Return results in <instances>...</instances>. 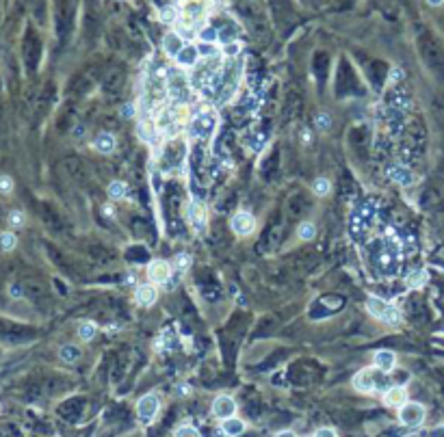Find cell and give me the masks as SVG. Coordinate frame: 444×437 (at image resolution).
<instances>
[{"label": "cell", "instance_id": "6da1fadb", "mask_svg": "<svg viewBox=\"0 0 444 437\" xmlns=\"http://www.w3.org/2000/svg\"><path fill=\"white\" fill-rule=\"evenodd\" d=\"M223 55L212 57V59H199V63L191 69V87L197 89V91H206V89H212L215 85L219 71H221L223 63H221Z\"/></svg>", "mask_w": 444, "mask_h": 437}, {"label": "cell", "instance_id": "7a4b0ae2", "mask_svg": "<svg viewBox=\"0 0 444 437\" xmlns=\"http://www.w3.org/2000/svg\"><path fill=\"white\" fill-rule=\"evenodd\" d=\"M239 80H241V65L230 61L228 65H223L221 71H219L215 85H212V95H215L217 102H228L239 89Z\"/></svg>", "mask_w": 444, "mask_h": 437}, {"label": "cell", "instance_id": "3957f363", "mask_svg": "<svg viewBox=\"0 0 444 437\" xmlns=\"http://www.w3.org/2000/svg\"><path fill=\"white\" fill-rule=\"evenodd\" d=\"M178 11H180L178 24L182 28H187V31L189 28H202L210 11V0H182Z\"/></svg>", "mask_w": 444, "mask_h": 437}, {"label": "cell", "instance_id": "277c9868", "mask_svg": "<svg viewBox=\"0 0 444 437\" xmlns=\"http://www.w3.org/2000/svg\"><path fill=\"white\" fill-rule=\"evenodd\" d=\"M353 387L358 392H364V394H373L377 390L386 392L388 390V379H386V373L380 370L377 366H371V368H362L358 375H353Z\"/></svg>", "mask_w": 444, "mask_h": 437}, {"label": "cell", "instance_id": "5b68a950", "mask_svg": "<svg viewBox=\"0 0 444 437\" xmlns=\"http://www.w3.org/2000/svg\"><path fill=\"white\" fill-rule=\"evenodd\" d=\"M217 128V115L212 111H202L197 113V115H193L191 124H189V132H191V136H195V139H210L212 132H215Z\"/></svg>", "mask_w": 444, "mask_h": 437}, {"label": "cell", "instance_id": "8992f818", "mask_svg": "<svg viewBox=\"0 0 444 437\" xmlns=\"http://www.w3.org/2000/svg\"><path fill=\"white\" fill-rule=\"evenodd\" d=\"M366 310H369V314L373 316V318L386 320L388 325H396V322L401 320L399 310H394L392 305H388L380 297H369V299H366Z\"/></svg>", "mask_w": 444, "mask_h": 437}, {"label": "cell", "instance_id": "52a82bcc", "mask_svg": "<svg viewBox=\"0 0 444 437\" xmlns=\"http://www.w3.org/2000/svg\"><path fill=\"white\" fill-rule=\"evenodd\" d=\"M425 416H427L425 407L420 403H414V400H407L403 407H399V420L407 429H418L425 422Z\"/></svg>", "mask_w": 444, "mask_h": 437}, {"label": "cell", "instance_id": "ba28073f", "mask_svg": "<svg viewBox=\"0 0 444 437\" xmlns=\"http://www.w3.org/2000/svg\"><path fill=\"white\" fill-rule=\"evenodd\" d=\"M158 409H161V400H158L156 394H145V396L139 398L137 403V418L141 424H150L154 418L158 416Z\"/></svg>", "mask_w": 444, "mask_h": 437}, {"label": "cell", "instance_id": "9c48e42d", "mask_svg": "<svg viewBox=\"0 0 444 437\" xmlns=\"http://www.w3.org/2000/svg\"><path fill=\"white\" fill-rule=\"evenodd\" d=\"M230 227H232V232L236 236H250V234H254V230H256V219H254L252 212L239 210L230 219Z\"/></svg>", "mask_w": 444, "mask_h": 437}, {"label": "cell", "instance_id": "30bf717a", "mask_svg": "<svg viewBox=\"0 0 444 437\" xmlns=\"http://www.w3.org/2000/svg\"><path fill=\"white\" fill-rule=\"evenodd\" d=\"M171 266L167 260H152L150 264H147V277H150L152 284H165V281H169L171 277Z\"/></svg>", "mask_w": 444, "mask_h": 437}, {"label": "cell", "instance_id": "8fae6325", "mask_svg": "<svg viewBox=\"0 0 444 437\" xmlns=\"http://www.w3.org/2000/svg\"><path fill=\"white\" fill-rule=\"evenodd\" d=\"M236 414V400L228 394H221L212 400V416L219 418V420H228Z\"/></svg>", "mask_w": 444, "mask_h": 437}, {"label": "cell", "instance_id": "7c38bea8", "mask_svg": "<svg viewBox=\"0 0 444 437\" xmlns=\"http://www.w3.org/2000/svg\"><path fill=\"white\" fill-rule=\"evenodd\" d=\"M407 403V390L405 385H390L386 392H383V405L386 407H394V409H399V407H403Z\"/></svg>", "mask_w": 444, "mask_h": 437}, {"label": "cell", "instance_id": "4fadbf2b", "mask_svg": "<svg viewBox=\"0 0 444 437\" xmlns=\"http://www.w3.org/2000/svg\"><path fill=\"white\" fill-rule=\"evenodd\" d=\"M185 46H187L185 39H182V35L178 33V31H169L163 37V50H165V55L171 57V59H176L178 55H180V50Z\"/></svg>", "mask_w": 444, "mask_h": 437}, {"label": "cell", "instance_id": "5bb4252c", "mask_svg": "<svg viewBox=\"0 0 444 437\" xmlns=\"http://www.w3.org/2000/svg\"><path fill=\"white\" fill-rule=\"evenodd\" d=\"M199 52H197V46H185L180 50V55L176 57V65L182 69H193L195 65L199 63Z\"/></svg>", "mask_w": 444, "mask_h": 437}, {"label": "cell", "instance_id": "9a60e30c", "mask_svg": "<svg viewBox=\"0 0 444 437\" xmlns=\"http://www.w3.org/2000/svg\"><path fill=\"white\" fill-rule=\"evenodd\" d=\"M386 176H388L390 182L401 184V187H412L414 180H416V176H414L410 169H405V167H388Z\"/></svg>", "mask_w": 444, "mask_h": 437}, {"label": "cell", "instance_id": "2e32d148", "mask_svg": "<svg viewBox=\"0 0 444 437\" xmlns=\"http://www.w3.org/2000/svg\"><path fill=\"white\" fill-rule=\"evenodd\" d=\"M158 134H161V128H158V124L150 122V119H145V122L139 124V139L143 143H150V145H154V143L158 141Z\"/></svg>", "mask_w": 444, "mask_h": 437}, {"label": "cell", "instance_id": "e0dca14e", "mask_svg": "<svg viewBox=\"0 0 444 437\" xmlns=\"http://www.w3.org/2000/svg\"><path fill=\"white\" fill-rule=\"evenodd\" d=\"M375 366L383 370V373H392L396 366V355L390 349H381L375 353Z\"/></svg>", "mask_w": 444, "mask_h": 437}, {"label": "cell", "instance_id": "ac0fdd59", "mask_svg": "<svg viewBox=\"0 0 444 437\" xmlns=\"http://www.w3.org/2000/svg\"><path fill=\"white\" fill-rule=\"evenodd\" d=\"M221 431H223V435H228V437H241L247 431V427L241 418L232 416V418H228V420H221Z\"/></svg>", "mask_w": 444, "mask_h": 437}, {"label": "cell", "instance_id": "d6986e66", "mask_svg": "<svg viewBox=\"0 0 444 437\" xmlns=\"http://www.w3.org/2000/svg\"><path fill=\"white\" fill-rule=\"evenodd\" d=\"M189 219H191V225L197 232L206 230V212H204V208H202V203H199V201L191 203V208H189Z\"/></svg>", "mask_w": 444, "mask_h": 437}, {"label": "cell", "instance_id": "ffe728a7", "mask_svg": "<svg viewBox=\"0 0 444 437\" xmlns=\"http://www.w3.org/2000/svg\"><path fill=\"white\" fill-rule=\"evenodd\" d=\"M115 145H117V141H115V136L111 134V132L98 134V136H96V141H93V147H96L100 154H104V156L113 154V152H115Z\"/></svg>", "mask_w": 444, "mask_h": 437}, {"label": "cell", "instance_id": "44dd1931", "mask_svg": "<svg viewBox=\"0 0 444 437\" xmlns=\"http://www.w3.org/2000/svg\"><path fill=\"white\" fill-rule=\"evenodd\" d=\"M134 297H137V303H141V305H152L158 299L156 284H141Z\"/></svg>", "mask_w": 444, "mask_h": 437}, {"label": "cell", "instance_id": "7402d4cb", "mask_svg": "<svg viewBox=\"0 0 444 437\" xmlns=\"http://www.w3.org/2000/svg\"><path fill=\"white\" fill-rule=\"evenodd\" d=\"M427 279H429L427 271H414L405 277V286L412 288V290H416V288H423V286L427 284Z\"/></svg>", "mask_w": 444, "mask_h": 437}, {"label": "cell", "instance_id": "603a6c76", "mask_svg": "<svg viewBox=\"0 0 444 437\" xmlns=\"http://www.w3.org/2000/svg\"><path fill=\"white\" fill-rule=\"evenodd\" d=\"M197 46V52L202 59H212V57H219L221 55V48H219L217 44H212V41H199Z\"/></svg>", "mask_w": 444, "mask_h": 437}, {"label": "cell", "instance_id": "cb8c5ba5", "mask_svg": "<svg viewBox=\"0 0 444 437\" xmlns=\"http://www.w3.org/2000/svg\"><path fill=\"white\" fill-rule=\"evenodd\" d=\"M59 357H61L65 364H74V362H78V357H80V349L74 344H65V346H61V351H59Z\"/></svg>", "mask_w": 444, "mask_h": 437}, {"label": "cell", "instance_id": "d4e9b609", "mask_svg": "<svg viewBox=\"0 0 444 437\" xmlns=\"http://www.w3.org/2000/svg\"><path fill=\"white\" fill-rule=\"evenodd\" d=\"M126 193H128V187H126V182H122V180H115V182L109 184V197L113 201L124 199V197H126Z\"/></svg>", "mask_w": 444, "mask_h": 437}, {"label": "cell", "instance_id": "484cf974", "mask_svg": "<svg viewBox=\"0 0 444 437\" xmlns=\"http://www.w3.org/2000/svg\"><path fill=\"white\" fill-rule=\"evenodd\" d=\"M297 236L301 241H312V238L317 236V225L310 223V221H304V223L297 227Z\"/></svg>", "mask_w": 444, "mask_h": 437}, {"label": "cell", "instance_id": "4316f807", "mask_svg": "<svg viewBox=\"0 0 444 437\" xmlns=\"http://www.w3.org/2000/svg\"><path fill=\"white\" fill-rule=\"evenodd\" d=\"M312 190H315V195L325 197V195L331 193V182L327 178H317L315 182H312Z\"/></svg>", "mask_w": 444, "mask_h": 437}, {"label": "cell", "instance_id": "83f0119b", "mask_svg": "<svg viewBox=\"0 0 444 437\" xmlns=\"http://www.w3.org/2000/svg\"><path fill=\"white\" fill-rule=\"evenodd\" d=\"M96 333H98V327L93 325L91 320L80 322V327H78V338L80 340H93V338H96Z\"/></svg>", "mask_w": 444, "mask_h": 437}, {"label": "cell", "instance_id": "f1b7e54d", "mask_svg": "<svg viewBox=\"0 0 444 437\" xmlns=\"http://www.w3.org/2000/svg\"><path fill=\"white\" fill-rule=\"evenodd\" d=\"M17 247V236L13 232H2L0 234V249L2 251H13Z\"/></svg>", "mask_w": 444, "mask_h": 437}, {"label": "cell", "instance_id": "f546056e", "mask_svg": "<svg viewBox=\"0 0 444 437\" xmlns=\"http://www.w3.org/2000/svg\"><path fill=\"white\" fill-rule=\"evenodd\" d=\"M241 48H243L241 41H228V44L221 48V55L228 57V59H236L241 55Z\"/></svg>", "mask_w": 444, "mask_h": 437}, {"label": "cell", "instance_id": "4dcf8cb0", "mask_svg": "<svg viewBox=\"0 0 444 437\" xmlns=\"http://www.w3.org/2000/svg\"><path fill=\"white\" fill-rule=\"evenodd\" d=\"M178 17H180V11H178L176 7H165L161 11V20L165 24H174V22H178Z\"/></svg>", "mask_w": 444, "mask_h": 437}, {"label": "cell", "instance_id": "1f68e13d", "mask_svg": "<svg viewBox=\"0 0 444 437\" xmlns=\"http://www.w3.org/2000/svg\"><path fill=\"white\" fill-rule=\"evenodd\" d=\"M174 437H202V433H199L195 427H189V424H185V427H178Z\"/></svg>", "mask_w": 444, "mask_h": 437}, {"label": "cell", "instance_id": "d6a6232c", "mask_svg": "<svg viewBox=\"0 0 444 437\" xmlns=\"http://www.w3.org/2000/svg\"><path fill=\"white\" fill-rule=\"evenodd\" d=\"M24 221H26V217H24V212H22V210H11L9 212V223L13 227H22V225H24Z\"/></svg>", "mask_w": 444, "mask_h": 437}, {"label": "cell", "instance_id": "836d02e7", "mask_svg": "<svg viewBox=\"0 0 444 437\" xmlns=\"http://www.w3.org/2000/svg\"><path fill=\"white\" fill-rule=\"evenodd\" d=\"M120 115H122L124 119H132L134 115H137V106H134L132 102H126V104H122Z\"/></svg>", "mask_w": 444, "mask_h": 437}, {"label": "cell", "instance_id": "e575fe53", "mask_svg": "<svg viewBox=\"0 0 444 437\" xmlns=\"http://www.w3.org/2000/svg\"><path fill=\"white\" fill-rule=\"evenodd\" d=\"M199 41H212V44H217V31L210 26H206L199 31Z\"/></svg>", "mask_w": 444, "mask_h": 437}, {"label": "cell", "instance_id": "d590c367", "mask_svg": "<svg viewBox=\"0 0 444 437\" xmlns=\"http://www.w3.org/2000/svg\"><path fill=\"white\" fill-rule=\"evenodd\" d=\"M191 264V258H189L187 253H180V255H176V260H174V268H178V271H185V268Z\"/></svg>", "mask_w": 444, "mask_h": 437}, {"label": "cell", "instance_id": "8d00e7d4", "mask_svg": "<svg viewBox=\"0 0 444 437\" xmlns=\"http://www.w3.org/2000/svg\"><path fill=\"white\" fill-rule=\"evenodd\" d=\"M315 124H317L318 130H327L331 125V119H329V115H325V113H318L317 119H315Z\"/></svg>", "mask_w": 444, "mask_h": 437}, {"label": "cell", "instance_id": "74e56055", "mask_svg": "<svg viewBox=\"0 0 444 437\" xmlns=\"http://www.w3.org/2000/svg\"><path fill=\"white\" fill-rule=\"evenodd\" d=\"M13 190V180L9 176H0V193H11Z\"/></svg>", "mask_w": 444, "mask_h": 437}, {"label": "cell", "instance_id": "f35d334b", "mask_svg": "<svg viewBox=\"0 0 444 437\" xmlns=\"http://www.w3.org/2000/svg\"><path fill=\"white\" fill-rule=\"evenodd\" d=\"M401 78H403V69H401V67L390 69V82H399Z\"/></svg>", "mask_w": 444, "mask_h": 437}, {"label": "cell", "instance_id": "ab89813d", "mask_svg": "<svg viewBox=\"0 0 444 437\" xmlns=\"http://www.w3.org/2000/svg\"><path fill=\"white\" fill-rule=\"evenodd\" d=\"M315 437H338V433H336L334 429H318Z\"/></svg>", "mask_w": 444, "mask_h": 437}, {"label": "cell", "instance_id": "60d3db41", "mask_svg": "<svg viewBox=\"0 0 444 437\" xmlns=\"http://www.w3.org/2000/svg\"><path fill=\"white\" fill-rule=\"evenodd\" d=\"M429 437H444V424H440V427H436V429L429 433Z\"/></svg>", "mask_w": 444, "mask_h": 437}, {"label": "cell", "instance_id": "b9f144b4", "mask_svg": "<svg viewBox=\"0 0 444 437\" xmlns=\"http://www.w3.org/2000/svg\"><path fill=\"white\" fill-rule=\"evenodd\" d=\"M9 295L13 297V299H20V297H22V290H20V286H11V288H9Z\"/></svg>", "mask_w": 444, "mask_h": 437}, {"label": "cell", "instance_id": "7bdbcfd3", "mask_svg": "<svg viewBox=\"0 0 444 437\" xmlns=\"http://www.w3.org/2000/svg\"><path fill=\"white\" fill-rule=\"evenodd\" d=\"M275 437H297V435H295L293 431H280V433H277Z\"/></svg>", "mask_w": 444, "mask_h": 437}, {"label": "cell", "instance_id": "ee69618b", "mask_svg": "<svg viewBox=\"0 0 444 437\" xmlns=\"http://www.w3.org/2000/svg\"><path fill=\"white\" fill-rule=\"evenodd\" d=\"M427 4H431V7H440V4H444V0H427Z\"/></svg>", "mask_w": 444, "mask_h": 437}, {"label": "cell", "instance_id": "f6af8a7d", "mask_svg": "<svg viewBox=\"0 0 444 437\" xmlns=\"http://www.w3.org/2000/svg\"><path fill=\"white\" fill-rule=\"evenodd\" d=\"M102 212H104V214H109V217H113V208H111V206H104V208H102Z\"/></svg>", "mask_w": 444, "mask_h": 437}]
</instances>
